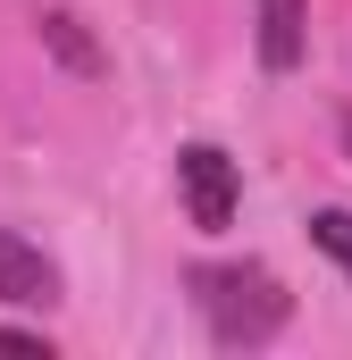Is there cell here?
<instances>
[{
	"mask_svg": "<svg viewBox=\"0 0 352 360\" xmlns=\"http://www.w3.org/2000/svg\"><path fill=\"white\" fill-rule=\"evenodd\" d=\"M310 51V0H260V68L294 76Z\"/></svg>",
	"mask_w": 352,
	"mask_h": 360,
	"instance_id": "4",
	"label": "cell"
},
{
	"mask_svg": "<svg viewBox=\"0 0 352 360\" xmlns=\"http://www.w3.org/2000/svg\"><path fill=\"white\" fill-rule=\"evenodd\" d=\"M0 352H42V360H51V335H34V327H0Z\"/></svg>",
	"mask_w": 352,
	"mask_h": 360,
	"instance_id": "7",
	"label": "cell"
},
{
	"mask_svg": "<svg viewBox=\"0 0 352 360\" xmlns=\"http://www.w3.org/2000/svg\"><path fill=\"white\" fill-rule=\"evenodd\" d=\"M344 160H352V109H344Z\"/></svg>",
	"mask_w": 352,
	"mask_h": 360,
	"instance_id": "8",
	"label": "cell"
},
{
	"mask_svg": "<svg viewBox=\"0 0 352 360\" xmlns=\"http://www.w3.org/2000/svg\"><path fill=\"white\" fill-rule=\"evenodd\" d=\"M0 302H8V310H51V302H59L51 252H34V243L8 235V226H0Z\"/></svg>",
	"mask_w": 352,
	"mask_h": 360,
	"instance_id": "3",
	"label": "cell"
},
{
	"mask_svg": "<svg viewBox=\"0 0 352 360\" xmlns=\"http://www.w3.org/2000/svg\"><path fill=\"white\" fill-rule=\"evenodd\" d=\"M42 42L59 51V68H76V76H109V59L84 42V25H76L68 8H51V17H42Z\"/></svg>",
	"mask_w": 352,
	"mask_h": 360,
	"instance_id": "5",
	"label": "cell"
},
{
	"mask_svg": "<svg viewBox=\"0 0 352 360\" xmlns=\"http://www.w3.org/2000/svg\"><path fill=\"white\" fill-rule=\"evenodd\" d=\"M176 193H184V218L201 235H227L235 210H244V168L218 151V143H184L176 151Z\"/></svg>",
	"mask_w": 352,
	"mask_h": 360,
	"instance_id": "2",
	"label": "cell"
},
{
	"mask_svg": "<svg viewBox=\"0 0 352 360\" xmlns=\"http://www.w3.org/2000/svg\"><path fill=\"white\" fill-rule=\"evenodd\" d=\"M193 302H201V319H210V335H218L227 352H260V344L285 335V319H294V293L268 269H252V260H210V269H193Z\"/></svg>",
	"mask_w": 352,
	"mask_h": 360,
	"instance_id": "1",
	"label": "cell"
},
{
	"mask_svg": "<svg viewBox=\"0 0 352 360\" xmlns=\"http://www.w3.org/2000/svg\"><path fill=\"white\" fill-rule=\"evenodd\" d=\"M310 243L352 276V210H319V218H310Z\"/></svg>",
	"mask_w": 352,
	"mask_h": 360,
	"instance_id": "6",
	"label": "cell"
}]
</instances>
